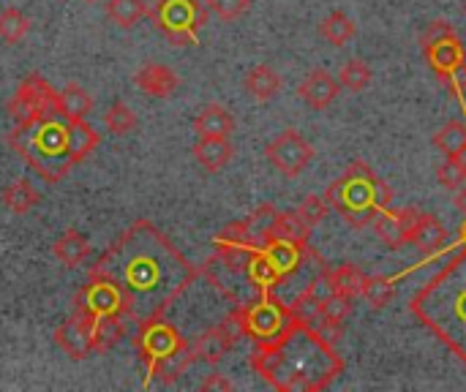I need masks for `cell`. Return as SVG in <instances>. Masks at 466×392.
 <instances>
[{
	"instance_id": "obj_1",
	"label": "cell",
	"mask_w": 466,
	"mask_h": 392,
	"mask_svg": "<svg viewBox=\"0 0 466 392\" xmlns=\"http://www.w3.org/2000/svg\"><path fill=\"white\" fill-rule=\"evenodd\" d=\"M90 276L109 281L120 297L126 319L142 325L158 319L197 281L199 270L147 218L134 221L96 259Z\"/></svg>"
},
{
	"instance_id": "obj_2",
	"label": "cell",
	"mask_w": 466,
	"mask_h": 392,
	"mask_svg": "<svg viewBox=\"0 0 466 392\" xmlns=\"http://www.w3.org/2000/svg\"><path fill=\"white\" fill-rule=\"evenodd\" d=\"M251 368L279 392H317L341 377L344 360L314 322L292 319L289 327L270 344L251 352Z\"/></svg>"
},
{
	"instance_id": "obj_3",
	"label": "cell",
	"mask_w": 466,
	"mask_h": 392,
	"mask_svg": "<svg viewBox=\"0 0 466 392\" xmlns=\"http://www.w3.org/2000/svg\"><path fill=\"white\" fill-rule=\"evenodd\" d=\"M5 142L41 180L55 186L98 147L101 134L87 120H71L55 109L30 126H14Z\"/></svg>"
},
{
	"instance_id": "obj_4",
	"label": "cell",
	"mask_w": 466,
	"mask_h": 392,
	"mask_svg": "<svg viewBox=\"0 0 466 392\" xmlns=\"http://www.w3.org/2000/svg\"><path fill=\"white\" fill-rule=\"evenodd\" d=\"M410 311L466 366V246L415 292Z\"/></svg>"
},
{
	"instance_id": "obj_5",
	"label": "cell",
	"mask_w": 466,
	"mask_h": 392,
	"mask_svg": "<svg viewBox=\"0 0 466 392\" xmlns=\"http://www.w3.org/2000/svg\"><path fill=\"white\" fill-rule=\"evenodd\" d=\"M325 199L352 229H363L393 205V191L366 161H352L341 177L328 186Z\"/></svg>"
},
{
	"instance_id": "obj_6",
	"label": "cell",
	"mask_w": 466,
	"mask_h": 392,
	"mask_svg": "<svg viewBox=\"0 0 466 392\" xmlns=\"http://www.w3.org/2000/svg\"><path fill=\"white\" fill-rule=\"evenodd\" d=\"M134 344H137L139 360L147 371L145 387H150L153 379H158L161 385H175L180 379V374L194 363L191 344L180 336V330L175 325L164 322V317L142 322Z\"/></svg>"
},
{
	"instance_id": "obj_7",
	"label": "cell",
	"mask_w": 466,
	"mask_h": 392,
	"mask_svg": "<svg viewBox=\"0 0 466 392\" xmlns=\"http://www.w3.org/2000/svg\"><path fill=\"white\" fill-rule=\"evenodd\" d=\"M229 317L235 319L240 336H243V338H251L257 347H259V344L276 341V338L289 327V322L295 319V317H292V308L284 306V303L276 297V292H262V295H257L254 303L238 306Z\"/></svg>"
},
{
	"instance_id": "obj_8",
	"label": "cell",
	"mask_w": 466,
	"mask_h": 392,
	"mask_svg": "<svg viewBox=\"0 0 466 392\" xmlns=\"http://www.w3.org/2000/svg\"><path fill=\"white\" fill-rule=\"evenodd\" d=\"M153 25L175 46H197L199 30L208 25V5L199 0H158L150 8Z\"/></svg>"
},
{
	"instance_id": "obj_9",
	"label": "cell",
	"mask_w": 466,
	"mask_h": 392,
	"mask_svg": "<svg viewBox=\"0 0 466 392\" xmlns=\"http://www.w3.org/2000/svg\"><path fill=\"white\" fill-rule=\"evenodd\" d=\"M429 65L434 68L437 79L445 85V90L466 106V49L464 41L459 38V33H448L426 46H420Z\"/></svg>"
},
{
	"instance_id": "obj_10",
	"label": "cell",
	"mask_w": 466,
	"mask_h": 392,
	"mask_svg": "<svg viewBox=\"0 0 466 392\" xmlns=\"http://www.w3.org/2000/svg\"><path fill=\"white\" fill-rule=\"evenodd\" d=\"M55 109H57V90L41 74L25 76L8 101V117L14 120V126H30Z\"/></svg>"
},
{
	"instance_id": "obj_11",
	"label": "cell",
	"mask_w": 466,
	"mask_h": 392,
	"mask_svg": "<svg viewBox=\"0 0 466 392\" xmlns=\"http://www.w3.org/2000/svg\"><path fill=\"white\" fill-rule=\"evenodd\" d=\"M74 314H79L87 325H93V322H98L104 317H112V314L126 317L120 292L109 281H104L98 276H87V284L76 292Z\"/></svg>"
},
{
	"instance_id": "obj_12",
	"label": "cell",
	"mask_w": 466,
	"mask_h": 392,
	"mask_svg": "<svg viewBox=\"0 0 466 392\" xmlns=\"http://www.w3.org/2000/svg\"><path fill=\"white\" fill-rule=\"evenodd\" d=\"M265 156L284 177H300L314 158V147L303 139V134L287 128L273 142H268Z\"/></svg>"
},
{
	"instance_id": "obj_13",
	"label": "cell",
	"mask_w": 466,
	"mask_h": 392,
	"mask_svg": "<svg viewBox=\"0 0 466 392\" xmlns=\"http://www.w3.org/2000/svg\"><path fill=\"white\" fill-rule=\"evenodd\" d=\"M240 338H243V336H240V330H238L235 319H232V317H227L221 325H216V327L205 330V333L191 344L194 360H202V363L216 366V363H221V360L227 357V352H229Z\"/></svg>"
},
{
	"instance_id": "obj_14",
	"label": "cell",
	"mask_w": 466,
	"mask_h": 392,
	"mask_svg": "<svg viewBox=\"0 0 466 392\" xmlns=\"http://www.w3.org/2000/svg\"><path fill=\"white\" fill-rule=\"evenodd\" d=\"M55 347L74 363L85 360L93 355V333H90V325L74 314L71 319H66L57 330H55Z\"/></svg>"
},
{
	"instance_id": "obj_15",
	"label": "cell",
	"mask_w": 466,
	"mask_h": 392,
	"mask_svg": "<svg viewBox=\"0 0 466 392\" xmlns=\"http://www.w3.org/2000/svg\"><path fill=\"white\" fill-rule=\"evenodd\" d=\"M415 213L412 207L407 210H382L371 224H374V232L380 237V243H385L390 251L401 248V246H410V229H412V221H415Z\"/></svg>"
},
{
	"instance_id": "obj_16",
	"label": "cell",
	"mask_w": 466,
	"mask_h": 392,
	"mask_svg": "<svg viewBox=\"0 0 466 392\" xmlns=\"http://www.w3.org/2000/svg\"><path fill=\"white\" fill-rule=\"evenodd\" d=\"M339 87H341V82H336L325 68H311V71L303 76V82L298 85V95L303 98L306 106L322 112V109H328V106L336 101Z\"/></svg>"
},
{
	"instance_id": "obj_17",
	"label": "cell",
	"mask_w": 466,
	"mask_h": 392,
	"mask_svg": "<svg viewBox=\"0 0 466 392\" xmlns=\"http://www.w3.org/2000/svg\"><path fill=\"white\" fill-rule=\"evenodd\" d=\"M134 85L150 95V98H172L180 87L177 74L164 65V63H145L137 74H134Z\"/></svg>"
},
{
	"instance_id": "obj_18",
	"label": "cell",
	"mask_w": 466,
	"mask_h": 392,
	"mask_svg": "<svg viewBox=\"0 0 466 392\" xmlns=\"http://www.w3.org/2000/svg\"><path fill=\"white\" fill-rule=\"evenodd\" d=\"M445 243H448V229L442 226V221L431 213L418 210L410 229V246H415L423 256H431L440 248H445Z\"/></svg>"
},
{
	"instance_id": "obj_19",
	"label": "cell",
	"mask_w": 466,
	"mask_h": 392,
	"mask_svg": "<svg viewBox=\"0 0 466 392\" xmlns=\"http://www.w3.org/2000/svg\"><path fill=\"white\" fill-rule=\"evenodd\" d=\"M194 158H197V164L202 166V169H208V172H221L229 161H232V156H235V147H232V142H229V136L224 139V136H199V142L194 145Z\"/></svg>"
},
{
	"instance_id": "obj_20",
	"label": "cell",
	"mask_w": 466,
	"mask_h": 392,
	"mask_svg": "<svg viewBox=\"0 0 466 392\" xmlns=\"http://www.w3.org/2000/svg\"><path fill=\"white\" fill-rule=\"evenodd\" d=\"M194 131L199 136H229L235 131V117L221 104H205L199 115L194 117Z\"/></svg>"
},
{
	"instance_id": "obj_21",
	"label": "cell",
	"mask_w": 466,
	"mask_h": 392,
	"mask_svg": "<svg viewBox=\"0 0 466 392\" xmlns=\"http://www.w3.org/2000/svg\"><path fill=\"white\" fill-rule=\"evenodd\" d=\"M52 254H55V259L63 265V267H79L87 256H90V243H87V237L79 232V229H66L57 240H55V246H52Z\"/></svg>"
},
{
	"instance_id": "obj_22",
	"label": "cell",
	"mask_w": 466,
	"mask_h": 392,
	"mask_svg": "<svg viewBox=\"0 0 466 392\" xmlns=\"http://www.w3.org/2000/svg\"><path fill=\"white\" fill-rule=\"evenodd\" d=\"M243 87H246V93H248L254 101H270V98H276V95L281 93V76H279L276 68L259 63V65H254V68L246 74Z\"/></svg>"
},
{
	"instance_id": "obj_23",
	"label": "cell",
	"mask_w": 466,
	"mask_h": 392,
	"mask_svg": "<svg viewBox=\"0 0 466 392\" xmlns=\"http://www.w3.org/2000/svg\"><path fill=\"white\" fill-rule=\"evenodd\" d=\"M90 333H93V352L106 355L109 349H115L126 338V317L123 314L104 317V319L90 325Z\"/></svg>"
},
{
	"instance_id": "obj_24",
	"label": "cell",
	"mask_w": 466,
	"mask_h": 392,
	"mask_svg": "<svg viewBox=\"0 0 466 392\" xmlns=\"http://www.w3.org/2000/svg\"><path fill=\"white\" fill-rule=\"evenodd\" d=\"M0 199H3V205H5L14 216H25V213H30V210L41 202L35 186H33L27 177H16L14 183H8V186L3 188Z\"/></svg>"
},
{
	"instance_id": "obj_25",
	"label": "cell",
	"mask_w": 466,
	"mask_h": 392,
	"mask_svg": "<svg viewBox=\"0 0 466 392\" xmlns=\"http://www.w3.org/2000/svg\"><path fill=\"white\" fill-rule=\"evenodd\" d=\"M57 109L71 120H87V115L93 112V95L82 85L71 82L57 90Z\"/></svg>"
},
{
	"instance_id": "obj_26",
	"label": "cell",
	"mask_w": 466,
	"mask_h": 392,
	"mask_svg": "<svg viewBox=\"0 0 466 392\" xmlns=\"http://www.w3.org/2000/svg\"><path fill=\"white\" fill-rule=\"evenodd\" d=\"M270 237L273 240H289V243H298V246H309V237H311V226L295 213H279L276 221H273V229H270ZM268 237V240H270Z\"/></svg>"
},
{
	"instance_id": "obj_27",
	"label": "cell",
	"mask_w": 466,
	"mask_h": 392,
	"mask_svg": "<svg viewBox=\"0 0 466 392\" xmlns=\"http://www.w3.org/2000/svg\"><path fill=\"white\" fill-rule=\"evenodd\" d=\"M106 16L123 27L131 30L137 27L145 16H150V5L145 0H106Z\"/></svg>"
},
{
	"instance_id": "obj_28",
	"label": "cell",
	"mask_w": 466,
	"mask_h": 392,
	"mask_svg": "<svg viewBox=\"0 0 466 392\" xmlns=\"http://www.w3.org/2000/svg\"><path fill=\"white\" fill-rule=\"evenodd\" d=\"M358 27L355 22L344 14V11H330L322 22H319V35L330 44V46H347L355 38Z\"/></svg>"
},
{
	"instance_id": "obj_29",
	"label": "cell",
	"mask_w": 466,
	"mask_h": 392,
	"mask_svg": "<svg viewBox=\"0 0 466 392\" xmlns=\"http://www.w3.org/2000/svg\"><path fill=\"white\" fill-rule=\"evenodd\" d=\"M434 147L448 156V158H456L459 153L466 150V123L461 120H451L445 123L437 134H434Z\"/></svg>"
},
{
	"instance_id": "obj_30",
	"label": "cell",
	"mask_w": 466,
	"mask_h": 392,
	"mask_svg": "<svg viewBox=\"0 0 466 392\" xmlns=\"http://www.w3.org/2000/svg\"><path fill=\"white\" fill-rule=\"evenodd\" d=\"M276 216H279V210H276V207L262 205V207H257L248 218H240V221H243V229H246V235H248V240H251L254 246L268 243Z\"/></svg>"
},
{
	"instance_id": "obj_31",
	"label": "cell",
	"mask_w": 466,
	"mask_h": 392,
	"mask_svg": "<svg viewBox=\"0 0 466 392\" xmlns=\"http://www.w3.org/2000/svg\"><path fill=\"white\" fill-rule=\"evenodd\" d=\"M396 281L393 278H385V276H366L363 281V289H360V297H366L371 303V308L382 311L393 303L396 297Z\"/></svg>"
},
{
	"instance_id": "obj_32",
	"label": "cell",
	"mask_w": 466,
	"mask_h": 392,
	"mask_svg": "<svg viewBox=\"0 0 466 392\" xmlns=\"http://www.w3.org/2000/svg\"><path fill=\"white\" fill-rule=\"evenodd\" d=\"M104 126L115 134V136H126L131 134L139 120H137V112L126 104V101H115L106 112H104Z\"/></svg>"
},
{
	"instance_id": "obj_33",
	"label": "cell",
	"mask_w": 466,
	"mask_h": 392,
	"mask_svg": "<svg viewBox=\"0 0 466 392\" xmlns=\"http://www.w3.org/2000/svg\"><path fill=\"white\" fill-rule=\"evenodd\" d=\"M350 314H352V297L336 292V295H330L322 303V308H319V325L322 327H341Z\"/></svg>"
},
{
	"instance_id": "obj_34",
	"label": "cell",
	"mask_w": 466,
	"mask_h": 392,
	"mask_svg": "<svg viewBox=\"0 0 466 392\" xmlns=\"http://www.w3.org/2000/svg\"><path fill=\"white\" fill-rule=\"evenodd\" d=\"M30 33V19L19 8H5L0 14V38L5 44H19Z\"/></svg>"
},
{
	"instance_id": "obj_35",
	"label": "cell",
	"mask_w": 466,
	"mask_h": 392,
	"mask_svg": "<svg viewBox=\"0 0 466 392\" xmlns=\"http://www.w3.org/2000/svg\"><path fill=\"white\" fill-rule=\"evenodd\" d=\"M339 82L350 93H363L371 85V68L363 60H347L339 71Z\"/></svg>"
},
{
	"instance_id": "obj_36",
	"label": "cell",
	"mask_w": 466,
	"mask_h": 392,
	"mask_svg": "<svg viewBox=\"0 0 466 392\" xmlns=\"http://www.w3.org/2000/svg\"><path fill=\"white\" fill-rule=\"evenodd\" d=\"M330 281H333L336 292L350 295V297H358V295H360V289H363L366 276H363L355 265H341V267L330 270Z\"/></svg>"
},
{
	"instance_id": "obj_37",
	"label": "cell",
	"mask_w": 466,
	"mask_h": 392,
	"mask_svg": "<svg viewBox=\"0 0 466 392\" xmlns=\"http://www.w3.org/2000/svg\"><path fill=\"white\" fill-rule=\"evenodd\" d=\"M328 213H330V205H328V199L319 196V194H309V196L303 199V205L298 207V216H300L309 226H319V224L328 218Z\"/></svg>"
},
{
	"instance_id": "obj_38",
	"label": "cell",
	"mask_w": 466,
	"mask_h": 392,
	"mask_svg": "<svg viewBox=\"0 0 466 392\" xmlns=\"http://www.w3.org/2000/svg\"><path fill=\"white\" fill-rule=\"evenodd\" d=\"M251 3H254V0H205L208 11L216 14V16L224 19V22L240 19V16L251 8Z\"/></svg>"
},
{
	"instance_id": "obj_39",
	"label": "cell",
	"mask_w": 466,
	"mask_h": 392,
	"mask_svg": "<svg viewBox=\"0 0 466 392\" xmlns=\"http://www.w3.org/2000/svg\"><path fill=\"white\" fill-rule=\"evenodd\" d=\"M437 180L442 188H451V191H459L466 183V166L459 158H448L445 164H440L437 169Z\"/></svg>"
},
{
	"instance_id": "obj_40",
	"label": "cell",
	"mask_w": 466,
	"mask_h": 392,
	"mask_svg": "<svg viewBox=\"0 0 466 392\" xmlns=\"http://www.w3.org/2000/svg\"><path fill=\"white\" fill-rule=\"evenodd\" d=\"M199 390L202 392H213V390H232V382L227 379V377H221V374H210L202 385H199Z\"/></svg>"
},
{
	"instance_id": "obj_41",
	"label": "cell",
	"mask_w": 466,
	"mask_h": 392,
	"mask_svg": "<svg viewBox=\"0 0 466 392\" xmlns=\"http://www.w3.org/2000/svg\"><path fill=\"white\" fill-rule=\"evenodd\" d=\"M456 207H459V210L466 216V183L459 188V191H456Z\"/></svg>"
},
{
	"instance_id": "obj_42",
	"label": "cell",
	"mask_w": 466,
	"mask_h": 392,
	"mask_svg": "<svg viewBox=\"0 0 466 392\" xmlns=\"http://www.w3.org/2000/svg\"><path fill=\"white\" fill-rule=\"evenodd\" d=\"M461 243H464V246H466V221H464V224H461Z\"/></svg>"
},
{
	"instance_id": "obj_43",
	"label": "cell",
	"mask_w": 466,
	"mask_h": 392,
	"mask_svg": "<svg viewBox=\"0 0 466 392\" xmlns=\"http://www.w3.org/2000/svg\"><path fill=\"white\" fill-rule=\"evenodd\" d=\"M87 3H96V0H87Z\"/></svg>"
},
{
	"instance_id": "obj_44",
	"label": "cell",
	"mask_w": 466,
	"mask_h": 392,
	"mask_svg": "<svg viewBox=\"0 0 466 392\" xmlns=\"http://www.w3.org/2000/svg\"><path fill=\"white\" fill-rule=\"evenodd\" d=\"M464 14H466V3H464Z\"/></svg>"
}]
</instances>
